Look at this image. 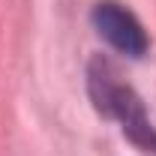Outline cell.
I'll return each instance as SVG.
<instances>
[{
  "label": "cell",
  "instance_id": "obj_2",
  "mask_svg": "<svg viewBox=\"0 0 156 156\" xmlns=\"http://www.w3.org/2000/svg\"><path fill=\"white\" fill-rule=\"evenodd\" d=\"M93 27H96V33L108 45H114L120 54H129V57H144V51H147V33H144V27H141V21L126 9V6H120L114 0H102L93 6Z\"/></svg>",
  "mask_w": 156,
  "mask_h": 156
},
{
  "label": "cell",
  "instance_id": "obj_1",
  "mask_svg": "<svg viewBox=\"0 0 156 156\" xmlns=\"http://www.w3.org/2000/svg\"><path fill=\"white\" fill-rule=\"evenodd\" d=\"M90 96L102 114L117 117L123 123V132L138 147H144L147 153H156V129L144 114V102L135 96L132 87L117 81V72L102 57L90 63Z\"/></svg>",
  "mask_w": 156,
  "mask_h": 156
}]
</instances>
